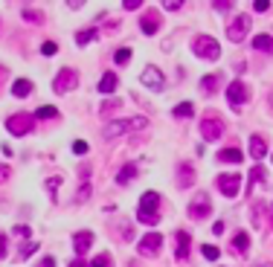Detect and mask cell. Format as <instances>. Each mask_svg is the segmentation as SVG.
Returning a JSON list of instances; mask_svg holds the SVG:
<instances>
[{"mask_svg":"<svg viewBox=\"0 0 273 267\" xmlns=\"http://www.w3.org/2000/svg\"><path fill=\"white\" fill-rule=\"evenodd\" d=\"M55 50H58V44H53V41H44V44H41V53L44 55H55Z\"/></svg>","mask_w":273,"mask_h":267,"instance_id":"cell-32","label":"cell"},{"mask_svg":"<svg viewBox=\"0 0 273 267\" xmlns=\"http://www.w3.org/2000/svg\"><path fill=\"white\" fill-rule=\"evenodd\" d=\"M128 58H131V50H128V47H122V50H117V55H113V61H117V64H125Z\"/></svg>","mask_w":273,"mask_h":267,"instance_id":"cell-30","label":"cell"},{"mask_svg":"<svg viewBox=\"0 0 273 267\" xmlns=\"http://www.w3.org/2000/svg\"><path fill=\"white\" fill-rule=\"evenodd\" d=\"M70 267H87V264H84V258H73V261H70Z\"/></svg>","mask_w":273,"mask_h":267,"instance_id":"cell-44","label":"cell"},{"mask_svg":"<svg viewBox=\"0 0 273 267\" xmlns=\"http://www.w3.org/2000/svg\"><path fill=\"white\" fill-rule=\"evenodd\" d=\"M90 267H113V258L108 256V253H102V256L93 258V264Z\"/></svg>","mask_w":273,"mask_h":267,"instance_id":"cell-27","label":"cell"},{"mask_svg":"<svg viewBox=\"0 0 273 267\" xmlns=\"http://www.w3.org/2000/svg\"><path fill=\"white\" fill-rule=\"evenodd\" d=\"M73 244H76V253H79V256H84V253L90 250V244H93V232H76Z\"/></svg>","mask_w":273,"mask_h":267,"instance_id":"cell-16","label":"cell"},{"mask_svg":"<svg viewBox=\"0 0 273 267\" xmlns=\"http://www.w3.org/2000/svg\"><path fill=\"white\" fill-rule=\"evenodd\" d=\"M87 197H90V186L84 183V186L79 189V195H76V201H87Z\"/></svg>","mask_w":273,"mask_h":267,"instance_id":"cell-34","label":"cell"},{"mask_svg":"<svg viewBox=\"0 0 273 267\" xmlns=\"http://www.w3.org/2000/svg\"><path fill=\"white\" fill-rule=\"evenodd\" d=\"M200 253H203V258H210V261H215V258L221 256L218 247H212V244H203V247H200Z\"/></svg>","mask_w":273,"mask_h":267,"instance_id":"cell-28","label":"cell"},{"mask_svg":"<svg viewBox=\"0 0 273 267\" xmlns=\"http://www.w3.org/2000/svg\"><path fill=\"white\" fill-rule=\"evenodd\" d=\"M270 107H273V93H270Z\"/></svg>","mask_w":273,"mask_h":267,"instance_id":"cell-46","label":"cell"},{"mask_svg":"<svg viewBox=\"0 0 273 267\" xmlns=\"http://www.w3.org/2000/svg\"><path fill=\"white\" fill-rule=\"evenodd\" d=\"M140 79H143V84H146V87H154V90L163 87V73L157 70V67H146Z\"/></svg>","mask_w":273,"mask_h":267,"instance_id":"cell-13","label":"cell"},{"mask_svg":"<svg viewBox=\"0 0 273 267\" xmlns=\"http://www.w3.org/2000/svg\"><path fill=\"white\" fill-rule=\"evenodd\" d=\"M131 177H136V166H131V163H128V166H122V171L117 174V183L122 186V183H128Z\"/></svg>","mask_w":273,"mask_h":267,"instance_id":"cell-22","label":"cell"},{"mask_svg":"<svg viewBox=\"0 0 273 267\" xmlns=\"http://www.w3.org/2000/svg\"><path fill=\"white\" fill-rule=\"evenodd\" d=\"M253 47L259 50V53H270L273 55V38L270 35H256L253 38Z\"/></svg>","mask_w":273,"mask_h":267,"instance_id":"cell-20","label":"cell"},{"mask_svg":"<svg viewBox=\"0 0 273 267\" xmlns=\"http://www.w3.org/2000/svg\"><path fill=\"white\" fill-rule=\"evenodd\" d=\"M218 160L221 163H241V151H238V148H221Z\"/></svg>","mask_w":273,"mask_h":267,"instance_id":"cell-21","label":"cell"},{"mask_svg":"<svg viewBox=\"0 0 273 267\" xmlns=\"http://www.w3.org/2000/svg\"><path fill=\"white\" fill-rule=\"evenodd\" d=\"M24 18H29V20H41V15H38V12H32V9H27V12H24Z\"/></svg>","mask_w":273,"mask_h":267,"instance_id":"cell-42","label":"cell"},{"mask_svg":"<svg viewBox=\"0 0 273 267\" xmlns=\"http://www.w3.org/2000/svg\"><path fill=\"white\" fill-rule=\"evenodd\" d=\"M58 183H61V180H58V177H53V180H50V183H47V189H50V195H55V189H58Z\"/></svg>","mask_w":273,"mask_h":267,"instance_id":"cell-41","label":"cell"},{"mask_svg":"<svg viewBox=\"0 0 273 267\" xmlns=\"http://www.w3.org/2000/svg\"><path fill=\"white\" fill-rule=\"evenodd\" d=\"M163 6H166V9H169V12H174V9H180L183 3H180V0H166Z\"/></svg>","mask_w":273,"mask_h":267,"instance_id":"cell-37","label":"cell"},{"mask_svg":"<svg viewBox=\"0 0 273 267\" xmlns=\"http://www.w3.org/2000/svg\"><path fill=\"white\" fill-rule=\"evenodd\" d=\"M119 102H102V114H117Z\"/></svg>","mask_w":273,"mask_h":267,"instance_id":"cell-33","label":"cell"},{"mask_svg":"<svg viewBox=\"0 0 273 267\" xmlns=\"http://www.w3.org/2000/svg\"><path fill=\"white\" fill-rule=\"evenodd\" d=\"M6 250H9V238L0 235V258H6Z\"/></svg>","mask_w":273,"mask_h":267,"instance_id":"cell-35","label":"cell"},{"mask_svg":"<svg viewBox=\"0 0 273 267\" xmlns=\"http://www.w3.org/2000/svg\"><path fill=\"white\" fill-rule=\"evenodd\" d=\"M35 116H41V119H55V116H58V110H55V107H38Z\"/></svg>","mask_w":273,"mask_h":267,"instance_id":"cell-29","label":"cell"},{"mask_svg":"<svg viewBox=\"0 0 273 267\" xmlns=\"http://www.w3.org/2000/svg\"><path fill=\"white\" fill-rule=\"evenodd\" d=\"M12 177V166L9 163H0V183H3V180H9Z\"/></svg>","mask_w":273,"mask_h":267,"instance_id":"cell-31","label":"cell"},{"mask_svg":"<svg viewBox=\"0 0 273 267\" xmlns=\"http://www.w3.org/2000/svg\"><path fill=\"white\" fill-rule=\"evenodd\" d=\"M233 244H236V250L247 253V247H250V238H247V232H238L236 238H233Z\"/></svg>","mask_w":273,"mask_h":267,"instance_id":"cell-26","label":"cell"},{"mask_svg":"<svg viewBox=\"0 0 273 267\" xmlns=\"http://www.w3.org/2000/svg\"><path fill=\"white\" fill-rule=\"evenodd\" d=\"M32 250H38V244H24V250H20V258H27Z\"/></svg>","mask_w":273,"mask_h":267,"instance_id":"cell-39","label":"cell"},{"mask_svg":"<svg viewBox=\"0 0 273 267\" xmlns=\"http://www.w3.org/2000/svg\"><path fill=\"white\" fill-rule=\"evenodd\" d=\"M192 53L198 55V58L215 61V58H221V47H218V41H215L212 35H198L195 41H192Z\"/></svg>","mask_w":273,"mask_h":267,"instance_id":"cell-3","label":"cell"},{"mask_svg":"<svg viewBox=\"0 0 273 267\" xmlns=\"http://www.w3.org/2000/svg\"><path fill=\"white\" fill-rule=\"evenodd\" d=\"M270 227H273V209H270Z\"/></svg>","mask_w":273,"mask_h":267,"instance_id":"cell-45","label":"cell"},{"mask_svg":"<svg viewBox=\"0 0 273 267\" xmlns=\"http://www.w3.org/2000/svg\"><path fill=\"white\" fill-rule=\"evenodd\" d=\"M177 186L180 189L195 186V169H192V163H177Z\"/></svg>","mask_w":273,"mask_h":267,"instance_id":"cell-12","label":"cell"},{"mask_svg":"<svg viewBox=\"0 0 273 267\" xmlns=\"http://www.w3.org/2000/svg\"><path fill=\"white\" fill-rule=\"evenodd\" d=\"M125 9L131 12V9H140V0H125Z\"/></svg>","mask_w":273,"mask_h":267,"instance_id":"cell-43","label":"cell"},{"mask_svg":"<svg viewBox=\"0 0 273 267\" xmlns=\"http://www.w3.org/2000/svg\"><path fill=\"white\" fill-rule=\"evenodd\" d=\"M12 93H15L18 99H27L29 93H32V81H29V79H18L15 84H12Z\"/></svg>","mask_w":273,"mask_h":267,"instance_id":"cell-18","label":"cell"},{"mask_svg":"<svg viewBox=\"0 0 273 267\" xmlns=\"http://www.w3.org/2000/svg\"><path fill=\"white\" fill-rule=\"evenodd\" d=\"M250 27H253L250 15H238V18L227 27V38L230 41H236V44H241V41L247 38V32H250Z\"/></svg>","mask_w":273,"mask_h":267,"instance_id":"cell-7","label":"cell"},{"mask_svg":"<svg viewBox=\"0 0 273 267\" xmlns=\"http://www.w3.org/2000/svg\"><path fill=\"white\" fill-rule=\"evenodd\" d=\"M140 29H143L146 35H154L157 29H160V15H157L154 9H148L146 15H143V20H140Z\"/></svg>","mask_w":273,"mask_h":267,"instance_id":"cell-14","label":"cell"},{"mask_svg":"<svg viewBox=\"0 0 273 267\" xmlns=\"http://www.w3.org/2000/svg\"><path fill=\"white\" fill-rule=\"evenodd\" d=\"M174 256L177 258L189 256V232H183V230L174 232Z\"/></svg>","mask_w":273,"mask_h":267,"instance_id":"cell-15","label":"cell"},{"mask_svg":"<svg viewBox=\"0 0 273 267\" xmlns=\"http://www.w3.org/2000/svg\"><path fill=\"white\" fill-rule=\"evenodd\" d=\"M221 134H224V122H221L218 116H203V119H200V137H203L207 143L221 140Z\"/></svg>","mask_w":273,"mask_h":267,"instance_id":"cell-6","label":"cell"},{"mask_svg":"<svg viewBox=\"0 0 273 267\" xmlns=\"http://www.w3.org/2000/svg\"><path fill=\"white\" fill-rule=\"evenodd\" d=\"M38 267H55V258L53 256H44L41 261H38Z\"/></svg>","mask_w":273,"mask_h":267,"instance_id":"cell-38","label":"cell"},{"mask_svg":"<svg viewBox=\"0 0 273 267\" xmlns=\"http://www.w3.org/2000/svg\"><path fill=\"white\" fill-rule=\"evenodd\" d=\"M195 114V107H192V102H183V105L174 107V116H180V119H186V116Z\"/></svg>","mask_w":273,"mask_h":267,"instance_id":"cell-25","label":"cell"},{"mask_svg":"<svg viewBox=\"0 0 273 267\" xmlns=\"http://www.w3.org/2000/svg\"><path fill=\"white\" fill-rule=\"evenodd\" d=\"M210 212H212V204H210V195H207V192H200V195L192 197V204H189L192 221H203V218H210Z\"/></svg>","mask_w":273,"mask_h":267,"instance_id":"cell-5","label":"cell"},{"mask_svg":"<svg viewBox=\"0 0 273 267\" xmlns=\"http://www.w3.org/2000/svg\"><path fill=\"white\" fill-rule=\"evenodd\" d=\"M73 151H76V154H87V143L76 140V143H73Z\"/></svg>","mask_w":273,"mask_h":267,"instance_id":"cell-36","label":"cell"},{"mask_svg":"<svg viewBox=\"0 0 273 267\" xmlns=\"http://www.w3.org/2000/svg\"><path fill=\"white\" fill-rule=\"evenodd\" d=\"M93 38H96V29H82V32L76 35V44H79V47H84V44H90Z\"/></svg>","mask_w":273,"mask_h":267,"instance_id":"cell-24","label":"cell"},{"mask_svg":"<svg viewBox=\"0 0 273 267\" xmlns=\"http://www.w3.org/2000/svg\"><path fill=\"white\" fill-rule=\"evenodd\" d=\"M250 154H253V160H262L264 154H267V143H264V137H250Z\"/></svg>","mask_w":273,"mask_h":267,"instance_id":"cell-17","label":"cell"},{"mask_svg":"<svg viewBox=\"0 0 273 267\" xmlns=\"http://www.w3.org/2000/svg\"><path fill=\"white\" fill-rule=\"evenodd\" d=\"M270 9V3L267 0H256V12H267Z\"/></svg>","mask_w":273,"mask_h":267,"instance_id":"cell-40","label":"cell"},{"mask_svg":"<svg viewBox=\"0 0 273 267\" xmlns=\"http://www.w3.org/2000/svg\"><path fill=\"white\" fill-rule=\"evenodd\" d=\"M218 189H221V195L224 197H236L238 189H241V177H238V174H221Z\"/></svg>","mask_w":273,"mask_h":267,"instance_id":"cell-10","label":"cell"},{"mask_svg":"<svg viewBox=\"0 0 273 267\" xmlns=\"http://www.w3.org/2000/svg\"><path fill=\"white\" fill-rule=\"evenodd\" d=\"M215 87H218V76H203V79H200V90L215 93Z\"/></svg>","mask_w":273,"mask_h":267,"instance_id":"cell-23","label":"cell"},{"mask_svg":"<svg viewBox=\"0 0 273 267\" xmlns=\"http://www.w3.org/2000/svg\"><path fill=\"white\" fill-rule=\"evenodd\" d=\"M160 247H163V235H160V232H148L146 238L140 241V253H143V256H154Z\"/></svg>","mask_w":273,"mask_h":267,"instance_id":"cell-11","label":"cell"},{"mask_svg":"<svg viewBox=\"0 0 273 267\" xmlns=\"http://www.w3.org/2000/svg\"><path fill=\"white\" fill-rule=\"evenodd\" d=\"M157 206H160V195H157V192H146V195L140 197V212H136V218L143 224H148V227H154V224L160 221Z\"/></svg>","mask_w":273,"mask_h":267,"instance_id":"cell-2","label":"cell"},{"mask_svg":"<svg viewBox=\"0 0 273 267\" xmlns=\"http://www.w3.org/2000/svg\"><path fill=\"white\" fill-rule=\"evenodd\" d=\"M117 90V73H105L99 79V93H113Z\"/></svg>","mask_w":273,"mask_h":267,"instance_id":"cell-19","label":"cell"},{"mask_svg":"<svg viewBox=\"0 0 273 267\" xmlns=\"http://www.w3.org/2000/svg\"><path fill=\"white\" fill-rule=\"evenodd\" d=\"M227 99H230V105H233V107H241V105H244L247 99H250L244 81H233V84L227 87Z\"/></svg>","mask_w":273,"mask_h":267,"instance_id":"cell-9","label":"cell"},{"mask_svg":"<svg viewBox=\"0 0 273 267\" xmlns=\"http://www.w3.org/2000/svg\"><path fill=\"white\" fill-rule=\"evenodd\" d=\"M35 128V116L32 114H12L9 119H6V131L15 134V137H24V134H29Z\"/></svg>","mask_w":273,"mask_h":267,"instance_id":"cell-4","label":"cell"},{"mask_svg":"<svg viewBox=\"0 0 273 267\" xmlns=\"http://www.w3.org/2000/svg\"><path fill=\"white\" fill-rule=\"evenodd\" d=\"M140 128H148V116H131V119H113V122H108V125H105V140H117L119 134L140 131Z\"/></svg>","mask_w":273,"mask_h":267,"instance_id":"cell-1","label":"cell"},{"mask_svg":"<svg viewBox=\"0 0 273 267\" xmlns=\"http://www.w3.org/2000/svg\"><path fill=\"white\" fill-rule=\"evenodd\" d=\"M76 84H79V73L76 70H61L58 76H55V81H53V90L61 96V93H70V90H76Z\"/></svg>","mask_w":273,"mask_h":267,"instance_id":"cell-8","label":"cell"}]
</instances>
